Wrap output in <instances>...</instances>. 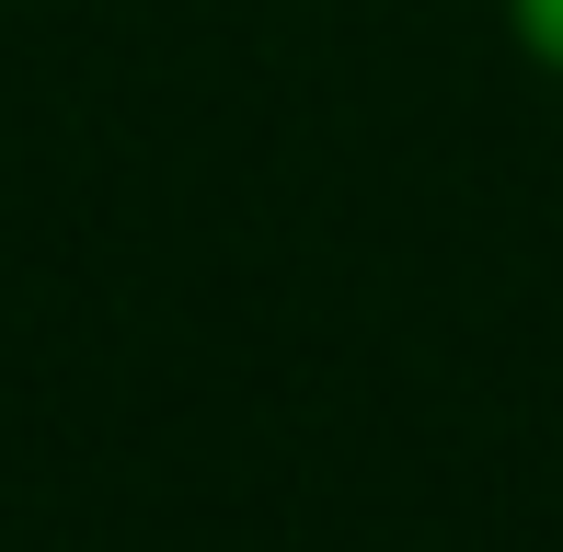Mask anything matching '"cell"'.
<instances>
[{
  "instance_id": "1",
  "label": "cell",
  "mask_w": 563,
  "mask_h": 552,
  "mask_svg": "<svg viewBox=\"0 0 563 552\" xmlns=\"http://www.w3.org/2000/svg\"><path fill=\"white\" fill-rule=\"evenodd\" d=\"M506 23H518V46L541 69H563V0H506Z\"/></svg>"
}]
</instances>
